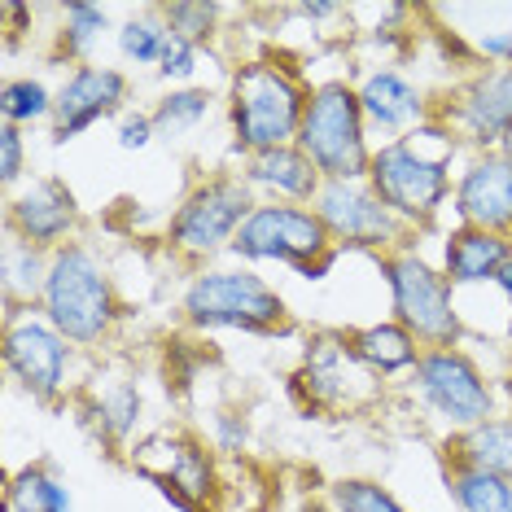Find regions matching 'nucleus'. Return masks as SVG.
<instances>
[{
    "mask_svg": "<svg viewBox=\"0 0 512 512\" xmlns=\"http://www.w3.org/2000/svg\"><path fill=\"white\" fill-rule=\"evenodd\" d=\"M460 154V141L438 119L412 127L399 141H386L372 149L368 184L394 215L412 232L429 228L438 211L451 202V162Z\"/></svg>",
    "mask_w": 512,
    "mask_h": 512,
    "instance_id": "obj_1",
    "label": "nucleus"
},
{
    "mask_svg": "<svg viewBox=\"0 0 512 512\" xmlns=\"http://www.w3.org/2000/svg\"><path fill=\"white\" fill-rule=\"evenodd\" d=\"M311 88L272 57H254L232 71L228 84V127L232 145L246 158L298 145V127L307 114Z\"/></svg>",
    "mask_w": 512,
    "mask_h": 512,
    "instance_id": "obj_2",
    "label": "nucleus"
},
{
    "mask_svg": "<svg viewBox=\"0 0 512 512\" xmlns=\"http://www.w3.org/2000/svg\"><path fill=\"white\" fill-rule=\"evenodd\" d=\"M40 316L71 346H84V351L101 346L119 329L123 302H119V289H114L110 267L101 263L97 250L84 246V241H66L62 250H53Z\"/></svg>",
    "mask_w": 512,
    "mask_h": 512,
    "instance_id": "obj_3",
    "label": "nucleus"
},
{
    "mask_svg": "<svg viewBox=\"0 0 512 512\" xmlns=\"http://www.w3.org/2000/svg\"><path fill=\"white\" fill-rule=\"evenodd\" d=\"M180 316L193 329L289 333V307L254 267H202L180 298Z\"/></svg>",
    "mask_w": 512,
    "mask_h": 512,
    "instance_id": "obj_4",
    "label": "nucleus"
},
{
    "mask_svg": "<svg viewBox=\"0 0 512 512\" xmlns=\"http://www.w3.org/2000/svg\"><path fill=\"white\" fill-rule=\"evenodd\" d=\"M228 254H237L241 263H285L298 276H307V281H320L342 250L329 237L316 206L259 202L246 224H241Z\"/></svg>",
    "mask_w": 512,
    "mask_h": 512,
    "instance_id": "obj_5",
    "label": "nucleus"
},
{
    "mask_svg": "<svg viewBox=\"0 0 512 512\" xmlns=\"http://www.w3.org/2000/svg\"><path fill=\"white\" fill-rule=\"evenodd\" d=\"M298 149L316 162L324 180H368L372 145L359 92L346 79L316 84L298 127Z\"/></svg>",
    "mask_w": 512,
    "mask_h": 512,
    "instance_id": "obj_6",
    "label": "nucleus"
},
{
    "mask_svg": "<svg viewBox=\"0 0 512 512\" xmlns=\"http://www.w3.org/2000/svg\"><path fill=\"white\" fill-rule=\"evenodd\" d=\"M381 276L390 285V311L425 351L438 346H460L464 324L456 307V285L447 281V272L434 267L416 246H403L394 254H381Z\"/></svg>",
    "mask_w": 512,
    "mask_h": 512,
    "instance_id": "obj_7",
    "label": "nucleus"
},
{
    "mask_svg": "<svg viewBox=\"0 0 512 512\" xmlns=\"http://www.w3.org/2000/svg\"><path fill=\"white\" fill-rule=\"evenodd\" d=\"M254 206H259V197H254L246 176L215 171V176L197 180L193 189L180 197L176 215L167 219L171 254L184 263H206V259H215V254L232 250V241H237V232L250 219Z\"/></svg>",
    "mask_w": 512,
    "mask_h": 512,
    "instance_id": "obj_8",
    "label": "nucleus"
},
{
    "mask_svg": "<svg viewBox=\"0 0 512 512\" xmlns=\"http://www.w3.org/2000/svg\"><path fill=\"white\" fill-rule=\"evenodd\" d=\"M416 403L447 425V434H464V429L482 425L495 416V390L486 372L473 364L460 346H438V351H421L416 368L407 372Z\"/></svg>",
    "mask_w": 512,
    "mask_h": 512,
    "instance_id": "obj_9",
    "label": "nucleus"
},
{
    "mask_svg": "<svg viewBox=\"0 0 512 512\" xmlns=\"http://www.w3.org/2000/svg\"><path fill=\"white\" fill-rule=\"evenodd\" d=\"M311 206L324 219L337 250H368L381 259V254L412 246V228L372 193L368 180H324V189Z\"/></svg>",
    "mask_w": 512,
    "mask_h": 512,
    "instance_id": "obj_10",
    "label": "nucleus"
},
{
    "mask_svg": "<svg viewBox=\"0 0 512 512\" xmlns=\"http://www.w3.org/2000/svg\"><path fill=\"white\" fill-rule=\"evenodd\" d=\"M294 390L320 412H359L381 399V377L351 351L346 333H320L307 342L294 372Z\"/></svg>",
    "mask_w": 512,
    "mask_h": 512,
    "instance_id": "obj_11",
    "label": "nucleus"
},
{
    "mask_svg": "<svg viewBox=\"0 0 512 512\" xmlns=\"http://www.w3.org/2000/svg\"><path fill=\"white\" fill-rule=\"evenodd\" d=\"M434 119L469 145L473 154H491L512 132V66H482L447 92V101L434 106Z\"/></svg>",
    "mask_w": 512,
    "mask_h": 512,
    "instance_id": "obj_12",
    "label": "nucleus"
},
{
    "mask_svg": "<svg viewBox=\"0 0 512 512\" xmlns=\"http://www.w3.org/2000/svg\"><path fill=\"white\" fill-rule=\"evenodd\" d=\"M71 351L62 333L53 329L44 316L27 311V316H9L5 320V355L9 377L18 381L22 394H31L36 403H57L66 394V377H71Z\"/></svg>",
    "mask_w": 512,
    "mask_h": 512,
    "instance_id": "obj_13",
    "label": "nucleus"
},
{
    "mask_svg": "<svg viewBox=\"0 0 512 512\" xmlns=\"http://www.w3.org/2000/svg\"><path fill=\"white\" fill-rule=\"evenodd\" d=\"M132 97V79L119 66H101L84 62L57 88V106H53V145H66L75 136H84L88 127H97L110 114H127L123 101Z\"/></svg>",
    "mask_w": 512,
    "mask_h": 512,
    "instance_id": "obj_14",
    "label": "nucleus"
},
{
    "mask_svg": "<svg viewBox=\"0 0 512 512\" xmlns=\"http://www.w3.org/2000/svg\"><path fill=\"white\" fill-rule=\"evenodd\" d=\"M451 211L464 228L499 232V237L512 241V158L499 154V149L473 154L456 171Z\"/></svg>",
    "mask_w": 512,
    "mask_h": 512,
    "instance_id": "obj_15",
    "label": "nucleus"
},
{
    "mask_svg": "<svg viewBox=\"0 0 512 512\" xmlns=\"http://www.w3.org/2000/svg\"><path fill=\"white\" fill-rule=\"evenodd\" d=\"M5 232L36 250H62L79 232V202L57 176H40L9 197L5 206Z\"/></svg>",
    "mask_w": 512,
    "mask_h": 512,
    "instance_id": "obj_16",
    "label": "nucleus"
},
{
    "mask_svg": "<svg viewBox=\"0 0 512 512\" xmlns=\"http://www.w3.org/2000/svg\"><path fill=\"white\" fill-rule=\"evenodd\" d=\"M132 464L145 477H154L158 491L167 499H176L184 512H197V504L215 491L211 456H206L202 442H193V438L158 434V438H149L132 451Z\"/></svg>",
    "mask_w": 512,
    "mask_h": 512,
    "instance_id": "obj_17",
    "label": "nucleus"
},
{
    "mask_svg": "<svg viewBox=\"0 0 512 512\" xmlns=\"http://www.w3.org/2000/svg\"><path fill=\"white\" fill-rule=\"evenodd\" d=\"M355 92H359V106H364L368 132L377 127V132H386L390 141H399V136H407L412 127L434 119V106L425 101V92L416 88L407 75L390 71V66L364 75V84H359Z\"/></svg>",
    "mask_w": 512,
    "mask_h": 512,
    "instance_id": "obj_18",
    "label": "nucleus"
},
{
    "mask_svg": "<svg viewBox=\"0 0 512 512\" xmlns=\"http://www.w3.org/2000/svg\"><path fill=\"white\" fill-rule=\"evenodd\" d=\"M246 184L254 189L259 202H294V206H311L324 189V176L316 171V162L302 154L298 145L272 149V154H254L246 158Z\"/></svg>",
    "mask_w": 512,
    "mask_h": 512,
    "instance_id": "obj_19",
    "label": "nucleus"
},
{
    "mask_svg": "<svg viewBox=\"0 0 512 512\" xmlns=\"http://www.w3.org/2000/svg\"><path fill=\"white\" fill-rule=\"evenodd\" d=\"M512 259V241L499 232H482V228H456L447 232V246H442V272L447 281L464 289V285H495V276L504 272V263Z\"/></svg>",
    "mask_w": 512,
    "mask_h": 512,
    "instance_id": "obj_20",
    "label": "nucleus"
},
{
    "mask_svg": "<svg viewBox=\"0 0 512 512\" xmlns=\"http://www.w3.org/2000/svg\"><path fill=\"white\" fill-rule=\"evenodd\" d=\"M49 250H36L5 232V250H0V289H5V320L27 316L31 307L44 302V285H49Z\"/></svg>",
    "mask_w": 512,
    "mask_h": 512,
    "instance_id": "obj_21",
    "label": "nucleus"
},
{
    "mask_svg": "<svg viewBox=\"0 0 512 512\" xmlns=\"http://www.w3.org/2000/svg\"><path fill=\"white\" fill-rule=\"evenodd\" d=\"M346 342H351V351L364 359L377 377L412 372L416 359H421V351H425L399 320H377V324H364V329H346Z\"/></svg>",
    "mask_w": 512,
    "mask_h": 512,
    "instance_id": "obj_22",
    "label": "nucleus"
},
{
    "mask_svg": "<svg viewBox=\"0 0 512 512\" xmlns=\"http://www.w3.org/2000/svg\"><path fill=\"white\" fill-rule=\"evenodd\" d=\"M447 460L473 464V469L499 473L512 482V416H491L464 434H447Z\"/></svg>",
    "mask_w": 512,
    "mask_h": 512,
    "instance_id": "obj_23",
    "label": "nucleus"
},
{
    "mask_svg": "<svg viewBox=\"0 0 512 512\" xmlns=\"http://www.w3.org/2000/svg\"><path fill=\"white\" fill-rule=\"evenodd\" d=\"M447 495L456 512H512V482L473 464L447 460Z\"/></svg>",
    "mask_w": 512,
    "mask_h": 512,
    "instance_id": "obj_24",
    "label": "nucleus"
},
{
    "mask_svg": "<svg viewBox=\"0 0 512 512\" xmlns=\"http://www.w3.org/2000/svg\"><path fill=\"white\" fill-rule=\"evenodd\" d=\"M215 110V92L211 88H171L167 97L158 101L154 110V127H158V141H180V136L197 132Z\"/></svg>",
    "mask_w": 512,
    "mask_h": 512,
    "instance_id": "obj_25",
    "label": "nucleus"
},
{
    "mask_svg": "<svg viewBox=\"0 0 512 512\" xmlns=\"http://www.w3.org/2000/svg\"><path fill=\"white\" fill-rule=\"evenodd\" d=\"M53 106H57V92L36 75H14L0 88V123L31 127L40 119H53Z\"/></svg>",
    "mask_w": 512,
    "mask_h": 512,
    "instance_id": "obj_26",
    "label": "nucleus"
},
{
    "mask_svg": "<svg viewBox=\"0 0 512 512\" xmlns=\"http://www.w3.org/2000/svg\"><path fill=\"white\" fill-rule=\"evenodd\" d=\"M110 27V14L88 0H71L62 5V31H57V57H71L75 66H84V53L101 40V31Z\"/></svg>",
    "mask_w": 512,
    "mask_h": 512,
    "instance_id": "obj_27",
    "label": "nucleus"
},
{
    "mask_svg": "<svg viewBox=\"0 0 512 512\" xmlns=\"http://www.w3.org/2000/svg\"><path fill=\"white\" fill-rule=\"evenodd\" d=\"M92 416H97V429L106 434V442L123 447V442L132 438L136 421H141V390H136L132 381H119V386H110V390L97 399Z\"/></svg>",
    "mask_w": 512,
    "mask_h": 512,
    "instance_id": "obj_28",
    "label": "nucleus"
},
{
    "mask_svg": "<svg viewBox=\"0 0 512 512\" xmlns=\"http://www.w3.org/2000/svg\"><path fill=\"white\" fill-rule=\"evenodd\" d=\"M167 22L158 14H145V18H127L119 27V57L132 66H154L162 62V49H167Z\"/></svg>",
    "mask_w": 512,
    "mask_h": 512,
    "instance_id": "obj_29",
    "label": "nucleus"
},
{
    "mask_svg": "<svg viewBox=\"0 0 512 512\" xmlns=\"http://www.w3.org/2000/svg\"><path fill=\"white\" fill-rule=\"evenodd\" d=\"M329 508L333 512H407L381 482L372 477H337L329 486Z\"/></svg>",
    "mask_w": 512,
    "mask_h": 512,
    "instance_id": "obj_30",
    "label": "nucleus"
},
{
    "mask_svg": "<svg viewBox=\"0 0 512 512\" xmlns=\"http://www.w3.org/2000/svg\"><path fill=\"white\" fill-rule=\"evenodd\" d=\"M158 18L167 22V31H176V36H184L189 44H197V49H202V44L215 36V27H219V18H224V9H219V5H206V0H176V5H162Z\"/></svg>",
    "mask_w": 512,
    "mask_h": 512,
    "instance_id": "obj_31",
    "label": "nucleus"
},
{
    "mask_svg": "<svg viewBox=\"0 0 512 512\" xmlns=\"http://www.w3.org/2000/svg\"><path fill=\"white\" fill-rule=\"evenodd\" d=\"M197 57H202V49L171 31V36H167V49H162V62H158V79L189 88V79H193V71H197Z\"/></svg>",
    "mask_w": 512,
    "mask_h": 512,
    "instance_id": "obj_32",
    "label": "nucleus"
},
{
    "mask_svg": "<svg viewBox=\"0 0 512 512\" xmlns=\"http://www.w3.org/2000/svg\"><path fill=\"white\" fill-rule=\"evenodd\" d=\"M22 171H27V136L14 123H0V184L18 189Z\"/></svg>",
    "mask_w": 512,
    "mask_h": 512,
    "instance_id": "obj_33",
    "label": "nucleus"
},
{
    "mask_svg": "<svg viewBox=\"0 0 512 512\" xmlns=\"http://www.w3.org/2000/svg\"><path fill=\"white\" fill-rule=\"evenodd\" d=\"M158 141V127H154V114L149 110H127L119 119V149L136 154V149H149Z\"/></svg>",
    "mask_w": 512,
    "mask_h": 512,
    "instance_id": "obj_34",
    "label": "nucleus"
},
{
    "mask_svg": "<svg viewBox=\"0 0 512 512\" xmlns=\"http://www.w3.org/2000/svg\"><path fill=\"white\" fill-rule=\"evenodd\" d=\"M246 421L241 416H232V412H224V416H215V451H241L246 447Z\"/></svg>",
    "mask_w": 512,
    "mask_h": 512,
    "instance_id": "obj_35",
    "label": "nucleus"
},
{
    "mask_svg": "<svg viewBox=\"0 0 512 512\" xmlns=\"http://www.w3.org/2000/svg\"><path fill=\"white\" fill-rule=\"evenodd\" d=\"M477 53L486 57V66H512V31H491L477 40Z\"/></svg>",
    "mask_w": 512,
    "mask_h": 512,
    "instance_id": "obj_36",
    "label": "nucleus"
},
{
    "mask_svg": "<svg viewBox=\"0 0 512 512\" xmlns=\"http://www.w3.org/2000/svg\"><path fill=\"white\" fill-rule=\"evenodd\" d=\"M44 512H75V504H71V491H66L62 482H49V499H44Z\"/></svg>",
    "mask_w": 512,
    "mask_h": 512,
    "instance_id": "obj_37",
    "label": "nucleus"
},
{
    "mask_svg": "<svg viewBox=\"0 0 512 512\" xmlns=\"http://www.w3.org/2000/svg\"><path fill=\"white\" fill-rule=\"evenodd\" d=\"M298 14L302 18H333V14H342V5H329V0H307V5H298Z\"/></svg>",
    "mask_w": 512,
    "mask_h": 512,
    "instance_id": "obj_38",
    "label": "nucleus"
},
{
    "mask_svg": "<svg viewBox=\"0 0 512 512\" xmlns=\"http://www.w3.org/2000/svg\"><path fill=\"white\" fill-rule=\"evenodd\" d=\"M495 289H499V294H504V298L512 302V259L504 263V272H499V276H495Z\"/></svg>",
    "mask_w": 512,
    "mask_h": 512,
    "instance_id": "obj_39",
    "label": "nucleus"
},
{
    "mask_svg": "<svg viewBox=\"0 0 512 512\" xmlns=\"http://www.w3.org/2000/svg\"><path fill=\"white\" fill-rule=\"evenodd\" d=\"M499 154H508V158H512V132L504 136V145H499Z\"/></svg>",
    "mask_w": 512,
    "mask_h": 512,
    "instance_id": "obj_40",
    "label": "nucleus"
}]
</instances>
